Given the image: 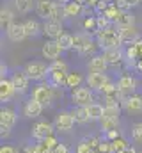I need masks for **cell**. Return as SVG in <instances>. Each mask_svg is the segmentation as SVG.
<instances>
[{"label":"cell","instance_id":"ac0fdd59","mask_svg":"<svg viewBox=\"0 0 142 153\" xmlns=\"http://www.w3.org/2000/svg\"><path fill=\"white\" fill-rule=\"evenodd\" d=\"M5 36L9 41H13V43H21L23 39L27 38V32H25V27H23V23H13L7 30H5Z\"/></svg>","mask_w":142,"mask_h":153},{"label":"cell","instance_id":"8992f818","mask_svg":"<svg viewBox=\"0 0 142 153\" xmlns=\"http://www.w3.org/2000/svg\"><path fill=\"white\" fill-rule=\"evenodd\" d=\"M137 85H139V82H137V78L133 75H121L119 76V80H117V89H119V93H121V96H132V94H135V91H137Z\"/></svg>","mask_w":142,"mask_h":153},{"label":"cell","instance_id":"83f0119b","mask_svg":"<svg viewBox=\"0 0 142 153\" xmlns=\"http://www.w3.org/2000/svg\"><path fill=\"white\" fill-rule=\"evenodd\" d=\"M82 82H84L82 73H78V71H70V73H68V78H66V87L76 89V87L82 85Z\"/></svg>","mask_w":142,"mask_h":153},{"label":"cell","instance_id":"d4e9b609","mask_svg":"<svg viewBox=\"0 0 142 153\" xmlns=\"http://www.w3.org/2000/svg\"><path fill=\"white\" fill-rule=\"evenodd\" d=\"M23 27H25V32H27V38H36L43 32V27L36 22V20H27L23 22Z\"/></svg>","mask_w":142,"mask_h":153},{"label":"cell","instance_id":"e575fe53","mask_svg":"<svg viewBox=\"0 0 142 153\" xmlns=\"http://www.w3.org/2000/svg\"><path fill=\"white\" fill-rule=\"evenodd\" d=\"M84 30L85 32H98V20L96 16H89L84 20Z\"/></svg>","mask_w":142,"mask_h":153},{"label":"cell","instance_id":"f35d334b","mask_svg":"<svg viewBox=\"0 0 142 153\" xmlns=\"http://www.w3.org/2000/svg\"><path fill=\"white\" fill-rule=\"evenodd\" d=\"M96 153H112V143L106 139H101V143L96 148Z\"/></svg>","mask_w":142,"mask_h":153},{"label":"cell","instance_id":"52a82bcc","mask_svg":"<svg viewBox=\"0 0 142 153\" xmlns=\"http://www.w3.org/2000/svg\"><path fill=\"white\" fill-rule=\"evenodd\" d=\"M75 123L76 121H75L73 114L68 112V111H61L59 114L55 116V119H53V126H55L57 132H71Z\"/></svg>","mask_w":142,"mask_h":153},{"label":"cell","instance_id":"e0dca14e","mask_svg":"<svg viewBox=\"0 0 142 153\" xmlns=\"http://www.w3.org/2000/svg\"><path fill=\"white\" fill-rule=\"evenodd\" d=\"M87 68H89L91 73H105L106 68H108V62H106V59H105L103 53H96L94 57L89 59Z\"/></svg>","mask_w":142,"mask_h":153},{"label":"cell","instance_id":"7bdbcfd3","mask_svg":"<svg viewBox=\"0 0 142 153\" xmlns=\"http://www.w3.org/2000/svg\"><path fill=\"white\" fill-rule=\"evenodd\" d=\"M117 137H121V134H119V130H112V132H108V134H105V139L106 141H115Z\"/></svg>","mask_w":142,"mask_h":153},{"label":"cell","instance_id":"f6af8a7d","mask_svg":"<svg viewBox=\"0 0 142 153\" xmlns=\"http://www.w3.org/2000/svg\"><path fill=\"white\" fill-rule=\"evenodd\" d=\"M7 73H9V68H7V64H0V80L2 78H7Z\"/></svg>","mask_w":142,"mask_h":153},{"label":"cell","instance_id":"836d02e7","mask_svg":"<svg viewBox=\"0 0 142 153\" xmlns=\"http://www.w3.org/2000/svg\"><path fill=\"white\" fill-rule=\"evenodd\" d=\"M119 116H121V107H119V105H105V112H103V117L119 119Z\"/></svg>","mask_w":142,"mask_h":153},{"label":"cell","instance_id":"681fc988","mask_svg":"<svg viewBox=\"0 0 142 153\" xmlns=\"http://www.w3.org/2000/svg\"><path fill=\"white\" fill-rule=\"evenodd\" d=\"M135 68H137V70L142 73V59H139V61H137V66H135Z\"/></svg>","mask_w":142,"mask_h":153},{"label":"cell","instance_id":"ee69618b","mask_svg":"<svg viewBox=\"0 0 142 153\" xmlns=\"http://www.w3.org/2000/svg\"><path fill=\"white\" fill-rule=\"evenodd\" d=\"M52 153H71V150L66 146V144H64V143H59V146H57V148H55Z\"/></svg>","mask_w":142,"mask_h":153},{"label":"cell","instance_id":"8fae6325","mask_svg":"<svg viewBox=\"0 0 142 153\" xmlns=\"http://www.w3.org/2000/svg\"><path fill=\"white\" fill-rule=\"evenodd\" d=\"M62 48H61V45L57 43V41H46L44 45H43V48H41V55L46 59V61H59L61 59V55H62Z\"/></svg>","mask_w":142,"mask_h":153},{"label":"cell","instance_id":"f1b7e54d","mask_svg":"<svg viewBox=\"0 0 142 153\" xmlns=\"http://www.w3.org/2000/svg\"><path fill=\"white\" fill-rule=\"evenodd\" d=\"M100 126H101V132L108 134L112 130H119V119H110V117H103L100 121Z\"/></svg>","mask_w":142,"mask_h":153},{"label":"cell","instance_id":"60d3db41","mask_svg":"<svg viewBox=\"0 0 142 153\" xmlns=\"http://www.w3.org/2000/svg\"><path fill=\"white\" fill-rule=\"evenodd\" d=\"M0 153H20V148L14 144H4L0 148Z\"/></svg>","mask_w":142,"mask_h":153},{"label":"cell","instance_id":"4316f807","mask_svg":"<svg viewBox=\"0 0 142 153\" xmlns=\"http://www.w3.org/2000/svg\"><path fill=\"white\" fill-rule=\"evenodd\" d=\"M126 25H135V16L130 11H121V14L115 20V27H126Z\"/></svg>","mask_w":142,"mask_h":153},{"label":"cell","instance_id":"277c9868","mask_svg":"<svg viewBox=\"0 0 142 153\" xmlns=\"http://www.w3.org/2000/svg\"><path fill=\"white\" fill-rule=\"evenodd\" d=\"M71 100L76 107H89L91 103H94L92 91L89 87H82V85L71 91Z\"/></svg>","mask_w":142,"mask_h":153},{"label":"cell","instance_id":"44dd1931","mask_svg":"<svg viewBox=\"0 0 142 153\" xmlns=\"http://www.w3.org/2000/svg\"><path fill=\"white\" fill-rule=\"evenodd\" d=\"M66 78H68V73H64V71H50L48 73V84L57 89V87L66 85Z\"/></svg>","mask_w":142,"mask_h":153},{"label":"cell","instance_id":"603a6c76","mask_svg":"<svg viewBox=\"0 0 142 153\" xmlns=\"http://www.w3.org/2000/svg\"><path fill=\"white\" fill-rule=\"evenodd\" d=\"M71 114H73V117H75L76 125H85V123H89V121H91L87 107H75V109L71 111Z\"/></svg>","mask_w":142,"mask_h":153},{"label":"cell","instance_id":"d6a6232c","mask_svg":"<svg viewBox=\"0 0 142 153\" xmlns=\"http://www.w3.org/2000/svg\"><path fill=\"white\" fill-rule=\"evenodd\" d=\"M128 141L124 137H117L115 141H112V153H123L126 148H128Z\"/></svg>","mask_w":142,"mask_h":153},{"label":"cell","instance_id":"b9f144b4","mask_svg":"<svg viewBox=\"0 0 142 153\" xmlns=\"http://www.w3.org/2000/svg\"><path fill=\"white\" fill-rule=\"evenodd\" d=\"M20 153H37L36 144H25V146H21L20 148Z\"/></svg>","mask_w":142,"mask_h":153},{"label":"cell","instance_id":"30bf717a","mask_svg":"<svg viewBox=\"0 0 142 153\" xmlns=\"http://www.w3.org/2000/svg\"><path fill=\"white\" fill-rule=\"evenodd\" d=\"M117 32H119V38L123 41V45H135L137 41H141V34L137 30L135 25H126V27H117Z\"/></svg>","mask_w":142,"mask_h":153},{"label":"cell","instance_id":"c3c4849f","mask_svg":"<svg viewBox=\"0 0 142 153\" xmlns=\"http://www.w3.org/2000/svg\"><path fill=\"white\" fill-rule=\"evenodd\" d=\"M123 153H137V150H135L133 146H128V148H126V150H124Z\"/></svg>","mask_w":142,"mask_h":153},{"label":"cell","instance_id":"ba28073f","mask_svg":"<svg viewBox=\"0 0 142 153\" xmlns=\"http://www.w3.org/2000/svg\"><path fill=\"white\" fill-rule=\"evenodd\" d=\"M57 5H59L57 0H39L36 4V13H37L39 18H43L44 22H48V20L53 18V13H55Z\"/></svg>","mask_w":142,"mask_h":153},{"label":"cell","instance_id":"d590c367","mask_svg":"<svg viewBox=\"0 0 142 153\" xmlns=\"http://www.w3.org/2000/svg\"><path fill=\"white\" fill-rule=\"evenodd\" d=\"M132 141L137 144H142V123H135L132 126Z\"/></svg>","mask_w":142,"mask_h":153},{"label":"cell","instance_id":"7dc6e473","mask_svg":"<svg viewBox=\"0 0 142 153\" xmlns=\"http://www.w3.org/2000/svg\"><path fill=\"white\" fill-rule=\"evenodd\" d=\"M98 4H100V0H85L87 7H98Z\"/></svg>","mask_w":142,"mask_h":153},{"label":"cell","instance_id":"1f68e13d","mask_svg":"<svg viewBox=\"0 0 142 153\" xmlns=\"http://www.w3.org/2000/svg\"><path fill=\"white\" fill-rule=\"evenodd\" d=\"M57 43L61 45V48H62L64 52H66V50H73V48H75V39H73V36H71V34H66V32H64L61 38L57 39Z\"/></svg>","mask_w":142,"mask_h":153},{"label":"cell","instance_id":"7c38bea8","mask_svg":"<svg viewBox=\"0 0 142 153\" xmlns=\"http://www.w3.org/2000/svg\"><path fill=\"white\" fill-rule=\"evenodd\" d=\"M62 30H64L62 29V22H57V20H48L43 25V34L50 39V41H57V39L64 34Z\"/></svg>","mask_w":142,"mask_h":153},{"label":"cell","instance_id":"4fadbf2b","mask_svg":"<svg viewBox=\"0 0 142 153\" xmlns=\"http://www.w3.org/2000/svg\"><path fill=\"white\" fill-rule=\"evenodd\" d=\"M18 121V114L14 109L11 107H2L0 111V128H7V130H13L14 125Z\"/></svg>","mask_w":142,"mask_h":153},{"label":"cell","instance_id":"5bb4252c","mask_svg":"<svg viewBox=\"0 0 142 153\" xmlns=\"http://www.w3.org/2000/svg\"><path fill=\"white\" fill-rule=\"evenodd\" d=\"M11 82H13L16 93H27L29 84H30V78H29V75L23 70H18V71H14L11 75Z\"/></svg>","mask_w":142,"mask_h":153},{"label":"cell","instance_id":"cb8c5ba5","mask_svg":"<svg viewBox=\"0 0 142 153\" xmlns=\"http://www.w3.org/2000/svg\"><path fill=\"white\" fill-rule=\"evenodd\" d=\"M87 111H89L91 121H101V119H103V112H105V105L94 102V103H91V105L87 107Z\"/></svg>","mask_w":142,"mask_h":153},{"label":"cell","instance_id":"d6986e66","mask_svg":"<svg viewBox=\"0 0 142 153\" xmlns=\"http://www.w3.org/2000/svg\"><path fill=\"white\" fill-rule=\"evenodd\" d=\"M103 55H105L108 66H119L121 62L126 61V55H124V50L123 48H110V50H103Z\"/></svg>","mask_w":142,"mask_h":153},{"label":"cell","instance_id":"f907efd6","mask_svg":"<svg viewBox=\"0 0 142 153\" xmlns=\"http://www.w3.org/2000/svg\"><path fill=\"white\" fill-rule=\"evenodd\" d=\"M75 2H78V4H85V0H75Z\"/></svg>","mask_w":142,"mask_h":153},{"label":"cell","instance_id":"8d00e7d4","mask_svg":"<svg viewBox=\"0 0 142 153\" xmlns=\"http://www.w3.org/2000/svg\"><path fill=\"white\" fill-rule=\"evenodd\" d=\"M123 11H130L132 7H137V5H141V0H117L115 2Z\"/></svg>","mask_w":142,"mask_h":153},{"label":"cell","instance_id":"4dcf8cb0","mask_svg":"<svg viewBox=\"0 0 142 153\" xmlns=\"http://www.w3.org/2000/svg\"><path fill=\"white\" fill-rule=\"evenodd\" d=\"M14 7L18 9V13L27 14V13L32 11V7H34V0H14Z\"/></svg>","mask_w":142,"mask_h":153},{"label":"cell","instance_id":"484cf974","mask_svg":"<svg viewBox=\"0 0 142 153\" xmlns=\"http://www.w3.org/2000/svg\"><path fill=\"white\" fill-rule=\"evenodd\" d=\"M84 9V4H78L75 0H71L68 4H64V13H66V18H73V16H78Z\"/></svg>","mask_w":142,"mask_h":153},{"label":"cell","instance_id":"ffe728a7","mask_svg":"<svg viewBox=\"0 0 142 153\" xmlns=\"http://www.w3.org/2000/svg\"><path fill=\"white\" fill-rule=\"evenodd\" d=\"M16 94V89L11 82V78H2L0 80V102L2 103H7L13 100V96Z\"/></svg>","mask_w":142,"mask_h":153},{"label":"cell","instance_id":"9a60e30c","mask_svg":"<svg viewBox=\"0 0 142 153\" xmlns=\"http://www.w3.org/2000/svg\"><path fill=\"white\" fill-rule=\"evenodd\" d=\"M43 111H44V107H43L37 100H34L32 96L23 103V116L29 117V119H36V117H39V116L43 114Z\"/></svg>","mask_w":142,"mask_h":153},{"label":"cell","instance_id":"3957f363","mask_svg":"<svg viewBox=\"0 0 142 153\" xmlns=\"http://www.w3.org/2000/svg\"><path fill=\"white\" fill-rule=\"evenodd\" d=\"M23 71L29 75L30 80H36V82H41L43 78H48V73H50V66L43 61H29L23 68Z\"/></svg>","mask_w":142,"mask_h":153},{"label":"cell","instance_id":"bcb514c9","mask_svg":"<svg viewBox=\"0 0 142 153\" xmlns=\"http://www.w3.org/2000/svg\"><path fill=\"white\" fill-rule=\"evenodd\" d=\"M9 135H11V130H7V128H0V137H2V139H9Z\"/></svg>","mask_w":142,"mask_h":153},{"label":"cell","instance_id":"74e56055","mask_svg":"<svg viewBox=\"0 0 142 153\" xmlns=\"http://www.w3.org/2000/svg\"><path fill=\"white\" fill-rule=\"evenodd\" d=\"M50 71H64V73H70V70H68V64L64 62V61H53L52 64H50Z\"/></svg>","mask_w":142,"mask_h":153},{"label":"cell","instance_id":"7402d4cb","mask_svg":"<svg viewBox=\"0 0 142 153\" xmlns=\"http://www.w3.org/2000/svg\"><path fill=\"white\" fill-rule=\"evenodd\" d=\"M14 23V14L9 7H2L0 9V27L2 30H7L11 25Z\"/></svg>","mask_w":142,"mask_h":153},{"label":"cell","instance_id":"2e32d148","mask_svg":"<svg viewBox=\"0 0 142 153\" xmlns=\"http://www.w3.org/2000/svg\"><path fill=\"white\" fill-rule=\"evenodd\" d=\"M123 107H124V111L126 112H130V114H139L142 112V94H132V96H126V100L121 103Z\"/></svg>","mask_w":142,"mask_h":153},{"label":"cell","instance_id":"ab89813d","mask_svg":"<svg viewBox=\"0 0 142 153\" xmlns=\"http://www.w3.org/2000/svg\"><path fill=\"white\" fill-rule=\"evenodd\" d=\"M43 143L46 144V148H48L50 152H53V150L59 146V141H57V137H55V135H50V137H48V139H44Z\"/></svg>","mask_w":142,"mask_h":153},{"label":"cell","instance_id":"9c48e42d","mask_svg":"<svg viewBox=\"0 0 142 153\" xmlns=\"http://www.w3.org/2000/svg\"><path fill=\"white\" fill-rule=\"evenodd\" d=\"M85 82H87V87L91 91H96V93H103L105 85L110 82L106 73H89L85 76Z\"/></svg>","mask_w":142,"mask_h":153},{"label":"cell","instance_id":"7a4b0ae2","mask_svg":"<svg viewBox=\"0 0 142 153\" xmlns=\"http://www.w3.org/2000/svg\"><path fill=\"white\" fill-rule=\"evenodd\" d=\"M55 94H57L55 87H52L48 82H46V84H37V85L34 87V91H32V98L37 100L44 109H48V107L52 105Z\"/></svg>","mask_w":142,"mask_h":153},{"label":"cell","instance_id":"5b68a950","mask_svg":"<svg viewBox=\"0 0 142 153\" xmlns=\"http://www.w3.org/2000/svg\"><path fill=\"white\" fill-rule=\"evenodd\" d=\"M53 132H55L53 123L39 121V123H36L34 126H32V130H30V137H32L34 141H37V143H43L44 139H48L50 135H53Z\"/></svg>","mask_w":142,"mask_h":153},{"label":"cell","instance_id":"f546056e","mask_svg":"<svg viewBox=\"0 0 142 153\" xmlns=\"http://www.w3.org/2000/svg\"><path fill=\"white\" fill-rule=\"evenodd\" d=\"M75 153H96V148L92 146L91 139H89V137H85V139H82V141L76 144Z\"/></svg>","mask_w":142,"mask_h":153},{"label":"cell","instance_id":"6da1fadb","mask_svg":"<svg viewBox=\"0 0 142 153\" xmlns=\"http://www.w3.org/2000/svg\"><path fill=\"white\" fill-rule=\"evenodd\" d=\"M96 43H98V46H100L101 50L121 48V46H123V41H121V38H119L117 29H112V27L96 32Z\"/></svg>","mask_w":142,"mask_h":153}]
</instances>
